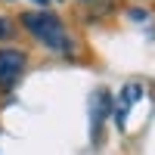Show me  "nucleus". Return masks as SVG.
Wrapping results in <instances>:
<instances>
[{
	"instance_id": "obj_8",
	"label": "nucleus",
	"mask_w": 155,
	"mask_h": 155,
	"mask_svg": "<svg viewBox=\"0 0 155 155\" xmlns=\"http://www.w3.org/2000/svg\"><path fill=\"white\" fill-rule=\"evenodd\" d=\"M22 3V0H0V6H3V9H12V6H19Z\"/></svg>"
},
{
	"instance_id": "obj_5",
	"label": "nucleus",
	"mask_w": 155,
	"mask_h": 155,
	"mask_svg": "<svg viewBox=\"0 0 155 155\" xmlns=\"http://www.w3.org/2000/svg\"><path fill=\"white\" fill-rule=\"evenodd\" d=\"M6 44H22V28H19V19L16 12H0V47Z\"/></svg>"
},
{
	"instance_id": "obj_2",
	"label": "nucleus",
	"mask_w": 155,
	"mask_h": 155,
	"mask_svg": "<svg viewBox=\"0 0 155 155\" xmlns=\"http://www.w3.org/2000/svg\"><path fill=\"white\" fill-rule=\"evenodd\" d=\"M34 53L25 44H6L0 47V96H9L22 84V78L31 71Z\"/></svg>"
},
{
	"instance_id": "obj_9",
	"label": "nucleus",
	"mask_w": 155,
	"mask_h": 155,
	"mask_svg": "<svg viewBox=\"0 0 155 155\" xmlns=\"http://www.w3.org/2000/svg\"><path fill=\"white\" fill-rule=\"evenodd\" d=\"M137 3H146V0H137Z\"/></svg>"
},
{
	"instance_id": "obj_10",
	"label": "nucleus",
	"mask_w": 155,
	"mask_h": 155,
	"mask_svg": "<svg viewBox=\"0 0 155 155\" xmlns=\"http://www.w3.org/2000/svg\"><path fill=\"white\" fill-rule=\"evenodd\" d=\"M0 106H3V96H0Z\"/></svg>"
},
{
	"instance_id": "obj_7",
	"label": "nucleus",
	"mask_w": 155,
	"mask_h": 155,
	"mask_svg": "<svg viewBox=\"0 0 155 155\" xmlns=\"http://www.w3.org/2000/svg\"><path fill=\"white\" fill-rule=\"evenodd\" d=\"M71 3H78V6H81V9H87V6H96L99 0H71Z\"/></svg>"
},
{
	"instance_id": "obj_4",
	"label": "nucleus",
	"mask_w": 155,
	"mask_h": 155,
	"mask_svg": "<svg viewBox=\"0 0 155 155\" xmlns=\"http://www.w3.org/2000/svg\"><path fill=\"white\" fill-rule=\"evenodd\" d=\"M121 19H124V22H130V25H137V28H143V25L155 22V9L149 6V0H146V3L127 0V3L121 6Z\"/></svg>"
},
{
	"instance_id": "obj_1",
	"label": "nucleus",
	"mask_w": 155,
	"mask_h": 155,
	"mask_svg": "<svg viewBox=\"0 0 155 155\" xmlns=\"http://www.w3.org/2000/svg\"><path fill=\"white\" fill-rule=\"evenodd\" d=\"M19 28H22V41L31 44V53L37 50L47 59H59V62H78L87 59L90 50L81 28L65 16L62 9H31L25 6L16 12Z\"/></svg>"
},
{
	"instance_id": "obj_3",
	"label": "nucleus",
	"mask_w": 155,
	"mask_h": 155,
	"mask_svg": "<svg viewBox=\"0 0 155 155\" xmlns=\"http://www.w3.org/2000/svg\"><path fill=\"white\" fill-rule=\"evenodd\" d=\"M112 112H115V93L109 87H99L93 99H90V140H93V146L102 143V124H106L112 118Z\"/></svg>"
},
{
	"instance_id": "obj_6",
	"label": "nucleus",
	"mask_w": 155,
	"mask_h": 155,
	"mask_svg": "<svg viewBox=\"0 0 155 155\" xmlns=\"http://www.w3.org/2000/svg\"><path fill=\"white\" fill-rule=\"evenodd\" d=\"M31 9H53V0H28Z\"/></svg>"
}]
</instances>
